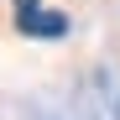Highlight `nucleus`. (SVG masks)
<instances>
[{
    "label": "nucleus",
    "mask_w": 120,
    "mask_h": 120,
    "mask_svg": "<svg viewBox=\"0 0 120 120\" xmlns=\"http://www.w3.org/2000/svg\"><path fill=\"white\" fill-rule=\"evenodd\" d=\"M16 31L21 37H68V16L63 11H37L31 21H21Z\"/></svg>",
    "instance_id": "obj_1"
},
{
    "label": "nucleus",
    "mask_w": 120,
    "mask_h": 120,
    "mask_svg": "<svg viewBox=\"0 0 120 120\" xmlns=\"http://www.w3.org/2000/svg\"><path fill=\"white\" fill-rule=\"evenodd\" d=\"M37 11H42V0H16V26H21V21H31Z\"/></svg>",
    "instance_id": "obj_2"
}]
</instances>
